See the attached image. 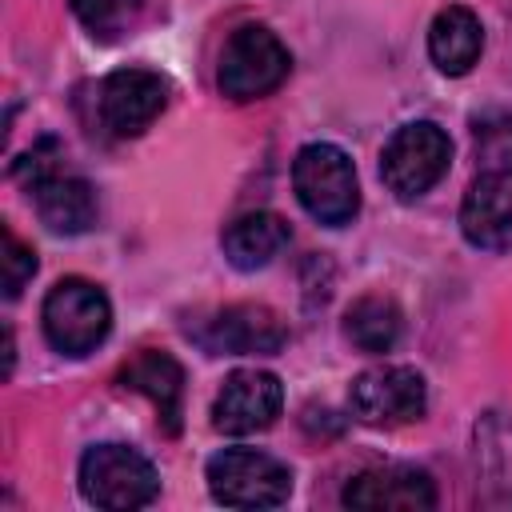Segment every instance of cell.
<instances>
[{"label": "cell", "instance_id": "21", "mask_svg": "<svg viewBox=\"0 0 512 512\" xmlns=\"http://www.w3.org/2000/svg\"><path fill=\"white\" fill-rule=\"evenodd\" d=\"M60 160H64V148H60V140L44 136V140H36L28 152H20V156L12 160V176H16V180H20L28 192H36L40 184H48V180L64 176Z\"/></svg>", "mask_w": 512, "mask_h": 512}, {"label": "cell", "instance_id": "1", "mask_svg": "<svg viewBox=\"0 0 512 512\" xmlns=\"http://www.w3.org/2000/svg\"><path fill=\"white\" fill-rule=\"evenodd\" d=\"M292 188L304 212L328 228H340L360 212L356 168L336 144H304L292 160Z\"/></svg>", "mask_w": 512, "mask_h": 512}, {"label": "cell", "instance_id": "9", "mask_svg": "<svg viewBox=\"0 0 512 512\" xmlns=\"http://www.w3.org/2000/svg\"><path fill=\"white\" fill-rule=\"evenodd\" d=\"M208 352L228 356H272L288 344L284 320L268 304H228L192 332Z\"/></svg>", "mask_w": 512, "mask_h": 512}, {"label": "cell", "instance_id": "15", "mask_svg": "<svg viewBox=\"0 0 512 512\" xmlns=\"http://www.w3.org/2000/svg\"><path fill=\"white\" fill-rule=\"evenodd\" d=\"M220 244H224V256H228L232 268L256 272V268L272 264V260L284 252V244H288V224H284V216H276V212H244V216H236V220L224 228Z\"/></svg>", "mask_w": 512, "mask_h": 512}, {"label": "cell", "instance_id": "19", "mask_svg": "<svg viewBox=\"0 0 512 512\" xmlns=\"http://www.w3.org/2000/svg\"><path fill=\"white\" fill-rule=\"evenodd\" d=\"M476 164L492 176H512V116H484L476 124Z\"/></svg>", "mask_w": 512, "mask_h": 512}, {"label": "cell", "instance_id": "10", "mask_svg": "<svg viewBox=\"0 0 512 512\" xmlns=\"http://www.w3.org/2000/svg\"><path fill=\"white\" fill-rule=\"evenodd\" d=\"M280 404H284V388L272 372L240 368L220 384L212 400V428L228 436L260 432L280 416Z\"/></svg>", "mask_w": 512, "mask_h": 512}, {"label": "cell", "instance_id": "22", "mask_svg": "<svg viewBox=\"0 0 512 512\" xmlns=\"http://www.w3.org/2000/svg\"><path fill=\"white\" fill-rule=\"evenodd\" d=\"M0 280H4V296L16 300L24 292V284L36 276V252L28 244H20L8 228H4V244H0Z\"/></svg>", "mask_w": 512, "mask_h": 512}, {"label": "cell", "instance_id": "20", "mask_svg": "<svg viewBox=\"0 0 512 512\" xmlns=\"http://www.w3.org/2000/svg\"><path fill=\"white\" fill-rule=\"evenodd\" d=\"M476 460H480L484 468L500 464V468L492 472V480H496V484H512V424L500 420L496 412H492L484 424H476Z\"/></svg>", "mask_w": 512, "mask_h": 512}, {"label": "cell", "instance_id": "2", "mask_svg": "<svg viewBox=\"0 0 512 512\" xmlns=\"http://www.w3.org/2000/svg\"><path fill=\"white\" fill-rule=\"evenodd\" d=\"M292 68L288 48L280 44V36L264 24H244L228 36L224 52H220V68H216V84L228 100H260L268 92H276L284 84Z\"/></svg>", "mask_w": 512, "mask_h": 512}, {"label": "cell", "instance_id": "13", "mask_svg": "<svg viewBox=\"0 0 512 512\" xmlns=\"http://www.w3.org/2000/svg\"><path fill=\"white\" fill-rule=\"evenodd\" d=\"M120 388L128 392H140L152 400L160 424L168 436L180 432V416H184V368L168 356V352H156V348H144L136 352L124 368H120Z\"/></svg>", "mask_w": 512, "mask_h": 512}, {"label": "cell", "instance_id": "4", "mask_svg": "<svg viewBox=\"0 0 512 512\" xmlns=\"http://www.w3.org/2000/svg\"><path fill=\"white\" fill-rule=\"evenodd\" d=\"M80 492L96 508H144L160 492V476L148 456L128 444H96L80 460Z\"/></svg>", "mask_w": 512, "mask_h": 512}, {"label": "cell", "instance_id": "16", "mask_svg": "<svg viewBox=\"0 0 512 512\" xmlns=\"http://www.w3.org/2000/svg\"><path fill=\"white\" fill-rule=\"evenodd\" d=\"M36 216L60 236L88 232L96 224V192L80 176H56L36 188Z\"/></svg>", "mask_w": 512, "mask_h": 512}, {"label": "cell", "instance_id": "17", "mask_svg": "<svg viewBox=\"0 0 512 512\" xmlns=\"http://www.w3.org/2000/svg\"><path fill=\"white\" fill-rule=\"evenodd\" d=\"M404 332V316L396 308V300L388 296H360L348 312H344V336L360 348V352H388Z\"/></svg>", "mask_w": 512, "mask_h": 512}, {"label": "cell", "instance_id": "3", "mask_svg": "<svg viewBox=\"0 0 512 512\" xmlns=\"http://www.w3.org/2000/svg\"><path fill=\"white\" fill-rule=\"evenodd\" d=\"M44 336L56 352L64 356H88L104 344L108 328H112V304L104 296V288H96L92 280L68 276L60 284H52V292L44 296Z\"/></svg>", "mask_w": 512, "mask_h": 512}, {"label": "cell", "instance_id": "6", "mask_svg": "<svg viewBox=\"0 0 512 512\" xmlns=\"http://www.w3.org/2000/svg\"><path fill=\"white\" fill-rule=\"evenodd\" d=\"M208 488L228 508H276L292 492V472L260 448H224L208 460Z\"/></svg>", "mask_w": 512, "mask_h": 512}, {"label": "cell", "instance_id": "7", "mask_svg": "<svg viewBox=\"0 0 512 512\" xmlns=\"http://www.w3.org/2000/svg\"><path fill=\"white\" fill-rule=\"evenodd\" d=\"M348 404H352L356 420H364L372 428H396V424H412L424 416L428 384L416 368L380 364V368H368L352 380Z\"/></svg>", "mask_w": 512, "mask_h": 512}, {"label": "cell", "instance_id": "5", "mask_svg": "<svg viewBox=\"0 0 512 512\" xmlns=\"http://www.w3.org/2000/svg\"><path fill=\"white\" fill-rule=\"evenodd\" d=\"M448 160H452L448 132L440 124H432V120H416V124L396 128L392 140L384 144L380 176H384L392 196L416 200L448 172Z\"/></svg>", "mask_w": 512, "mask_h": 512}, {"label": "cell", "instance_id": "12", "mask_svg": "<svg viewBox=\"0 0 512 512\" xmlns=\"http://www.w3.org/2000/svg\"><path fill=\"white\" fill-rule=\"evenodd\" d=\"M460 232L472 248L508 252L512 248V176L480 172L460 204Z\"/></svg>", "mask_w": 512, "mask_h": 512}, {"label": "cell", "instance_id": "14", "mask_svg": "<svg viewBox=\"0 0 512 512\" xmlns=\"http://www.w3.org/2000/svg\"><path fill=\"white\" fill-rule=\"evenodd\" d=\"M484 52V28L472 8H444L428 28V56L444 76H464Z\"/></svg>", "mask_w": 512, "mask_h": 512}, {"label": "cell", "instance_id": "8", "mask_svg": "<svg viewBox=\"0 0 512 512\" xmlns=\"http://www.w3.org/2000/svg\"><path fill=\"white\" fill-rule=\"evenodd\" d=\"M168 104V84L152 68H116L96 88V112L108 136H140Z\"/></svg>", "mask_w": 512, "mask_h": 512}, {"label": "cell", "instance_id": "11", "mask_svg": "<svg viewBox=\"0 0 512 512\" xmlns=\"http://www.w3.org/2000/svg\"><path fill=\"white\" fill-rule=\"evenodd\" d=\"M344 504L360 512H428L436 508V484L424 468L384 464L344 484Z\"/></svg>", "mask_w": 512, "mask_h": 512}, {"label": "cell", "instance_id": "18", "mask_svg": "<svg viewBox=\"0 0 512 512\" xmlns=\"http://www.w3.org/2000/svg\"><path fill=\"white\" fill-rule=\"evenodd\" d=\"M140 4L144 0H72V12L96 40H116L140 16Z\"/></svg>", "mask_w": 512, "mask_h": 512}]
</instances>
